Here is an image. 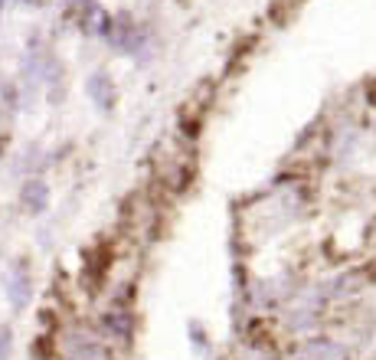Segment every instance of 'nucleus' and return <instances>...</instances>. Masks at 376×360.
Returning <instances> with one entry per match:
<instances>
[{
	"instance_id": "7ed1b4c3",
	"label": "nucleus",
	"mask_w": 376,
	"mask_h": 360,
	"mask_svg": "<svg viewBox=\"0 0 376 360\" xmlns=\"http://www.w3.org/2000/svg\"><path fill=\"white\" fill-rule=\"evenodd\" d=\"M20 3H37V0H20Z\"/></svg>"
},
{
	"instance_id": "f257e3e1",
	"label": "nucleus",
	"mask_w": 376,
	"mask_h": 360,
	"mask_svg": "<svg viewBox=\"0 0 376 360\" xmlns=\"http://www.w3.org/2000/svg\"><path fill=\"white\" fill-rule=\"evenodd\" d=\"M23 203L30 207L33 213H39L46 207V184H39V180H30L23 187Z\"/></svg>"
},
{
	"instance_id": "f03ea898",
	"label": "nucleus",
	"mask_w": 376,
	"mask_h": 360,
	"mask_svg": "<svg viewBox=\"0 0 376 360\" xmlns=\"http://www.w3.org/2000/svg\"><path fill=\"white\" fill-rule=\"evenodd\" d=\"M66 3H86V0H66Z\"/></svg>"
}]
</instances>
